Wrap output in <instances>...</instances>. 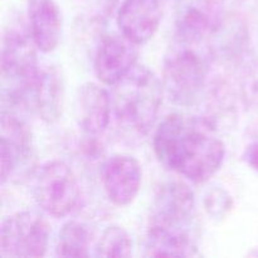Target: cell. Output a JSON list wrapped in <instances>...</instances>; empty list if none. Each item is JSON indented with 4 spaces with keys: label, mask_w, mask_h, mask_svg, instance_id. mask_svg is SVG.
<instances>
[{
    "label": "cell",
    "mask_w": 258,
    "mask_h": 258,
    "mask_svg": "<svg viewBox=\"0 0 258 258\" xmlns=\"http://www.w3.org/2000/svg\"><path fill=\"white\" fill-rule=\"evenodd\" d=\"M203 203L206 212L212 219L222 221L231 212L233 199L223 186L213 185L208 188V190L204 194Z\"/></svg>",
    "instance_id": "ac0fdd59"
},
{
    "label": "cell",
    "mask_w": 258,
    "mask_h": 258,
    "mask_svg": "<svg viewBox=\"0 0 258 258\" xmlns=\"http://www.w3.org/2000/svg\"><path fill=\"white\" fill-rule=\"evenodd\" d=\"M112 87L111 102L118 127L133 138L148 135L160 112L163 81L146 66L136 64Z\"/></svg>",
    "instance_id": "3957f363"
},
{
    "label": "cell",
    "mask_w": 258,
    "mask_h": 258,
    "mask_svg": "<svg viewBox=\"0 0 258 258\" xmlns=\"http://www.w3.org/2000/svg\"><path fill=\"white\" fill-rule=\"evenodd\" d=\"M32 135L28 126L13 111H3L0 135L2 183H7L32 159Z\"/></svg>",
    "instance_id": "8fae6325"
},
{
    "label": "cell",
    "mask_w": 258,
    "mask_h": 258,
    "mask_svg": "<svg viewBox=\"0 0 258 258\" xmlns=\"http://www.w3.org/2000/svg\"><path fill=\"white\" fill-rule=\"evenodd\" d=\"M33 196L38 207L48 216L64 218L77 207L81 189L70 165L64 161L52 160L35 171Z\"/></svg>",
    "instance_id": "5b68a950"
},
{
    "label": "cell",
    "mask_w": 258,
    "mask_h": 258,
    "mask_svg": "<svg viewBox=\"0 0 258 258\" xmlns=\"http://www.w3.org/2000/svg\"><path fill=\"white\" fill-rule=\"evenodd\" d=\"M91 233L87 227L77 221H68L58 233L55 254L58 257H88Z\"/></svg>",
    "instance_id": "2e32d148"
},
{
    "label": "cell",
    "mask_w": 258,
    "mask_h": 258,
    "mask_svg": "<svg viewBox=\"0 0 258 258\" xmlns=\"http://www.w3.org/2000/svg\"><path fill=\"white\" fill-rule=\"evenodd\" d=\"M139 47L121 33L103 37L93 59L97 80L107 86H113L122 80L138 64Z\"/></svg>",
    "instance_id": "9c48e42d"
},
{
    "label": "cell",
    "mask_w": 258,
    "mask_h": 258,
    "mask_svg": "<svg viewBox=\"0 0 258 258\" xmlns=\"http://www.w3.org/2000/svg\"><path fill=\"white\" fill-rule=\"evenodd\" d=\"M133 238L127 231L118 226H111L103 231L96 246L98 257H130L133 254Z\"/></svg>",
    "instance_id": "e0dca14e"
},
{
    "label": "cell",
    "mask_w": 258,
    "mask_h": 258,
    "mask_svg": "<svg viewBox=\"0 0 258 258\" xmlns=\"http://www.w3.org/2000/svg\"><path fill=\"white\" fill-rule=\"evenodd\" d=\"M50 228L35 212L23 211L7 217L0 229V257H42L47 253Z\"/></svg>",
    "instance_id": "8992f818"
},
{
    "label": "cell",
    "mask_w": 258,
    "mask_h": 258,
    "mask_svg": "<svg viewBox=\"0 0 258 258\" xmlns=\"http://www.w3.org/2000/svg\"><path fill=\"white\" fill-rule=\"evenodd\" d=\"M64 83L54 66L39 68L30 85L23 91L15 106H25L34 111L44 122L54 123L62 115Z\"/></svg>",
    "instance_id": "ba28073f"
},
{
    "label": "cell",
    "mask_w": 258,
    "mask_h": 258,
    "mask_svg": "<svg viewBox=\"0 0 258 258\" xmlns=\"http://www.w3.org/2000/svg\"><path fill=\"white\" fill-rule=\"evenodd\" d=\"M35 48L37 45L30 33L27 34L17 28L5 30L2 47V76L3 82H8L13 88L3 90V93H8V102L12 105H15L39 71Z\"/></svg>",
    "instance_id": "52a82bcc"
},
{
    "label": "cell",
    "mask_w": 258,
    "mask_h": 258,
    "mask_svg": "<svg viewBox=\"0 0 258 258\" xmlns=\"http://www.w3.org/2000/svg\"><path fill=\"white\" fill-rule=\"evenodd\" d=\"M143 179L141 165L128 154H113L101 168V181L106 196L117 207H126L138 197Z\"/></svg>",
    "instance_id": "30bf717a"
},
{
    "label": "cell",
    "mask_w": 258,
    "mask_h": 258,
    "mask_svg": "<svg viewBox=\"0 0 258 258\" xmlns=\"http://www.w3.org/2000/svg\"><path fill=\"white\" fill-rule=\"evenodd\" d=\"M221 19L212 0H179L174 15L175 39L202 44L212 37Z\"/></svg>",
    "instance_id": "7c38bea8"
},
{
    "label": "cell",
    "mask_w": 258,
    "mask_h": 258,
    "mask_svg": "<svg viewBox=\"0 0 258 258\" xmlns=\"http://www.w3.org/2000/svg\"><path fill=\"white\" fill-rule=\"evenodd\" d=\"M243 159L249 168L258 173V139L247 146L243 153Z\"/></svg>",
    "instance_id": "ffe728a7"
},
{
    "label": "cell",
    "mask_w": 258,
    "mask_h": 258,
    "mask_svg": "<svg viewBox=\"0 0 258 258\" xmlns=\"http://www.w3.org/2000/svg\"><path fill=\"white\" fill-rule=\"evenodd\" d=\"M199 219L196 197L179 181L163 184L151 206L146 254L190 257L198 252Z\"/></svg>",
    "instance_id": "7a4b0ae2"
},
{
    "label": "cell",
    "mask_w": 258,
    "mask_h": 258,
    "mask_svg": "<svg viewBox=\"0 0 258 258\" xmlns=\"http://www.w3.org/2000/svg\"><path fill=\"white\" fill-rule=\"evenodd\" d=\"M161 19V0H123L117 13V27L121 34L143 45L158 32Z\"/></svg>",
    "instance_id": "4fadbf2b"
},
{
    "label": "cell",
    "mask_w": 258,
    "mask_h": 258,
    "mask_svg": "<svg viewBox=\"0 0 258 258\" xmlns=\"http://www.w3.org/2000/svg\"><path fill=\"white\" fill-rule=\"evenodd\" d=\"M29 33L37 49L50 53L58 47L62 37L63 19L55 0H28Z\"/></svg>",
    "instance_id": "9a60e30c"
},
{
    "label": "cell",
    "mask_w": 258,
    "mask_h": 258,
    "mask_svg": "<svg viewBox=\"0 0 258 258\" xmlns=\"http://www.w3.org/2000/svg\"><path fill=\"white\" fill-rule=\"evenodd\" d=\"M241 91L246 105L258 111V58L251 62L244 71Z\"/></svg>",
    "instance_id": "d6986e66"
},
{
    "label": "cell",
    "mask_w": 258,
    "mask_h": 258,
    "mask_svg": "<svg viewBox=\"0 0 258 258\" xmlns=\"http://www.w3.org/2000/svg\"><path fill=\"white\" fill-rule=\"evenodd\" d=\"M112 112L111 96L96 83L87 82L78 88L76 118L81 130L90 136L102 134L108 127Z\"/></svg>",
    "instance_id": "5bb4252c"
},
{
    "label": "cell",
    "mask_w": 258,
    "mask_h": 258,
    "mask_svg": "<svg viewBox=\"0 0 258 258\" xmlns=\"http://www.w3.org/2000/svg\"><path fill=\"white\" fill-rule=\"evenodd\" d=\"M212 49L174 39L164 59L163 85L169 100L190 107L202 100L211 72Z\"/></svg>",
    "instance_id": "277c9868"
},
{
    "label": "cell",
    "mask_w": 258,
    "mask_h": 258,
    "mask_svg": "<svg viewBox=\"0 0 258 258\" xmlns=\"http://www.w3.org/2000/svg\"><path fill=\"white\" fill-rule=\"evenodd\" d=\"M153 145L164 168L197 184L208 181L226 156V145L212 121L184 113H171L159 123Z\"/></svg>",
    "instance_id": "6da1fadb"
}]
</instances>
